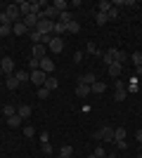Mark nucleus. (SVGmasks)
<instances>
[{"label": "nucleus", "instance_id": "20e7f679", "mask_svg": "<svg viewBox=\"0 0 142 158\" xmlns=\"http://www.w3.org/2000/svg\"><path fill=\"white\" fill-rule=\"evenodd\" d=\"M28 80H31L36 87H43V85H45V80H47V73H43L41 69H38V71H31V78H28Z\"/></svg>", "mask_w": 142, "mask_h": 158}, {"label": "nucleus", "instance_id": "39448f33", "mask_svg": "<svg viewBox=\"0 0 142 158\" xmlns=\"http://www.w3.org/2000/svg\"><path fill=\"white\" fill-rule=\"evenodd\" d=\"M0 69H2V73H5V76H14V59H12V57H2Z\"/></svg>", "mask_w": 142, "mask_h": 158}, {"label": "nucleus", "instance_id": "a211bd4d", "mask_svg": "<svg viewBox=\"0 0 142 158\" xmlns=\"http://www.w3.org/2000/svg\"><path fill=\"white\" fill-rule=\"evenodd\" d=\"M5 85H7V90H17V87H19L21 83H19V80H17V76H7Z\"/></svg>", "mask_w": 142, "mask_h": 158}, {"label": "nucleus", "instance_id": "7c9ffc66", "mask_svg": "<svg viewBox=\"0 0 142 158\" xmlns=\"http://www.w3.org/2000/svg\"><path fill=\"white\" fill-rule=\"evenodd\" d=\"M57 21H59V24H69V21H74V19H71V12H69V10H67V12H62Z\"/></svg>", "mask_w": 142, "mask_h": 158}, {"label": "nucleus", "instance_id": "f3484780", "mask_svg": "<svg viewBox=\"0 0 142 158\" xmlns=\"http://www.w3.org/2000/svg\"><path fill=\"white\" fill-rule=\"evenodd\" d=\"M104 90H107V83H93V87H90V92L93 94H104Z\"/></svg>", "mask_w": 142, "mask_h": 158}, {"label": "nucleus", "instance_id": "1a4fd4ad", "mask_svg": "<svg viewBox=\"0 0 142 158\" xmlns=\"http://www.w3.org/2000/svg\"><path fill=\"white\" fill-rule=\"evenodd\" d=\"M31 57H33V59H43V57H47V47L45 45H31Z\"/></svg>", "mask_w": 142, "mask_h": 158}, {"label": "nucleus", "instance_id": "c85d7f7f", "mask_svg": "<svg viewBox=\"0 0 142 158\" xmlns=\"http://www.w3.org/2000/svg\"><path fill=\"white\" fill-rule=\"evenodd\" d=\"M71 153H74V149H71L69 144H64V146L59 149V156H62V158H71Z\"/></svg>", "mask_w": 142, "mask_h": 158}, {"label": "nucleus", "instance_id": "de8ad7c7", "mask_svg": "<svg viewBox=\"0 0 142 158\" xmlns=\"http://www.w3.org/2000/svg\"><path fill=\"white\" fill-rule=\"evenodd\" d=\"M2 76H5V73H2V69H0V78H2Z\"/></svg>", "mask_w": 142, "mask_h": 158}, {"label": "nucleus", "instance_id": "b1692460", "mask_svg": "<svg viewBox=\"0 0 142 158\" xmlns=\"http://www.w3.org/2000/svg\"><path fill=\"white\" fill-rule=\"evenodd\" d=\"M28 38H31V43H33V45H41V38H43V33H38L33 28V31H28Z\"/></svg>", "mask_w": 142, "mask_h": 158}, {"label": "nucleus", "instance_id": "412c9836", "mask_svg": "<svg viewBox=\"0 0 142 158\" xmlns=\"http://www.w3.org/2000/svg\"><path fill=\"white\" fill-rule=\"evenodd\" d=\"M137 90H140V78L133 76V78L128 80V92H137Z\"/></svg>", "mask_w": 142, "mask_h": 158}, {"label": "nucleus", "instance_id": "3c124183", "mask_svg": "<svg viewBox=\"0 0 142 158\" xmlns=\"http://www.w3.org/2000/svg\"><path fill=\"white\" fill-rule=\"evenodd\" d=\"M137 158H142V153H140V156H137Z\"/></svg>", "mask_w": 142, "mask_h": 158}, {"label": "nucleus", "instance_id": "f257e3e1", "mask_svg": "<svg viewBox=\"0 0 142 158\" xmlns=\"http://www.w3.org/2000/svg\"><path fill=\"white\" fill-rule=\"evenodd\" d=\"M126 97H128V90H126V83L116 78V83H114V99H116V102H126Z\"/></svg>", "mask_w": 142, "mask_h": 158}, {"label": "nucleus", "instance_id": "7ed1b4c3", "mask_svg": "<svg viewBox=\"0 0 142 158\" xmlns=\"http://www.w3.org/2000/svg\"><path fill=\"white\" fill-rule=\"evenodd\" d=\"M5 14H7V17H10V21H12V24H17V21H21V10H19V7H17V2H14V5H7Z\"/></svg>", "mask_w": 142, "mask_h": 158}, {"label": "nucleus", "instance_id": "5fc2aeb1", "mask_svg": "<svg viewBox=\"0 0 142 158\" xmlns=\"http://www.w3.org/2000/svg\"><path fill=\"white\" fill-rule=\"evenodd\" d=\"M126 158H128V156H126Z\"/></svg>", "mask_w": 142, "mask_h": 158}, {"label": "nucleus", "instance_id": "49530a36", "mask_svg": "<svg viewBox=\"0 0 142 158\" xmlns=\"http://www.w3.org/2000/svg\"><path fill=\"white\" fill-rule=\"evenodd\" d=\"M135 76H137V78L142 76V66H137V69H135Z\"/></svg>", "mask_w": 142, "mask_h": 158}, {"label": "nucleus", "instance_id": "473e14b6", "mask_svg": "<svg viewBox=\"0 0 142 158\" xmlns=\"http://www.w3.org/2000/svg\"><path fill=\"white\" fill-rule=\"evenodd\" d=\"M0 26H12V21H10V17L5 14V10L0 12Z\"/></svg>", "mask_w": 142, "mask_h": 158}, {"label": "nucleus", "instance_id": "864d4df0", "mask_svg": "<svg viewBox=\"0 0 142 158\" xmlns=\"http://www.w3.org/2000/svg\"><path fill=\"white\" fill-rule=\"evenodd\" d=\"M104 158H107V156H104Z\"/></svg>", "mask_w": 142, "mask_h": 158}, {"label": "nucleus", "instance_id": "a878e982", "mask_svg": "<svg viewBox=\"0 0 142 158\" xmlns=\"http://www.w3.org/2000/svg\"><path fill=\"white\" fill-rule=\"evenodd\" d=\"M14 113H17V109H14L12 104H5V106H2V116H5V118H10V116H14Z\"/></svg>", "mask_w": 142, "mask_h": 158}, {"label": "nucleus", "instance_id": "0eeeda50", "mask_svg": "<svg viewBox=\"0 0 142 158\" xmlns=\"http://www.w3.org/2000/svg\"><path fill=\"white\" fill-rule=\"evenodd\" d=\"M62 50H64V40L54 35V38H52V43L47 45V52H52V54H59Z\"/></svg>", "mask_w": 142, "mask_h": 158}, {"label": "nucleus", "instance_id": "9d476101", "mask_svg": "<svg viewBox=\"0 0 142 158\" xmlns=\"http://www.w3.org/2000/svg\"><path fill=\"white\" fill-rule=\"evenodd\" d=\"M41 71L47 73V76H52V73H54V64H52L50 57H43V59H41Z\"/></svg>", "mask_w": 142, "mask_h": 158}, {"label": "nucleus", "instance_id": "5701e85b", "mask_svg": "<svg viewBox=\"0 0 142 158\" xmlns=\"http://www.w3.org/2000/svg\"><path fill=\"white\" fill-rule=\"evenodd\" d=\"M52 33L57 35V38H62V33H67V24H59V21H54V28Z\"/></svg>", "mask_w": 142, "mask_h": 158}, {"label": "nucleus", "instance_id": "c756f323", "mask_svg": "<svg viewBox=\"0 0 142 158\" xmlns=\"http://www.w3.org/2000/svg\"><path fill=\"white\" fill-rule=\"evenodd\" d=\"M128 61V52H123V50H118V54H116V64H126Z\"/></svg>", "mask_w": 142, "mask_h": 158}, {"label": "nucleus", "instance_id": "603ef678", "mask_svg": "<svg viewBox=\"0 0 142 158\" xmlns=\"http://www.w3.org/2000/svg\"><path fill=\"white\" fill-rule=\"evenodd\" d=\"M57 158H62V156H57Z\"/></svg>", "mask_w": 142, "mask_h": 158}, {"label": "nucleus", "instance_id": "9b49d317", "mask_svg": "<svg viewBox=\"0 0 142 158\" xmlns=\"http://www.w3.org/2000/svg\"><path fill=\"white\" fill-rule=\"evenodd\" d=\"M116 54H118V50H116V47H109L107 52L102 54V59H104V64H116Z\"/></svg>", "mask_w": 142, "mask_h": 158}, {"label": "nucleus", "instance_id": "dca6fc26", "mask_svg": "<svg viewBox=\"0 0 142 158\" xmlns=\"http://www.w3.org/2000/svg\"><path fill=\"white\" fill-rule=\"evenodd\" d=\"M17 113H19L21 118L26 120V118H31V106L28 104H21V106H17Z\"/></svg>", "mask_w": 142, "mask_h": 158}, {"label": "nucleus", "instance_id": "cd10ccee", "mask_svg": "<svg viewBox=\"0 0 142 158\" xmlns=\"http://www.w3.org/2000/svg\"><path fill=\"white\" fill-rule=\"evenodd\" d=\"M14 76H17V80H19V83H24V80H28V78H31V73H28V71H24V69H19V71L14 73Z\"/></svg>", "mask_w": 142, "mask_h": 158}, {"label": "nucleus", "instance_id": "aec40b11", "mask_svg": "<svg viewBox=\"0 0 142 158\" xmlns=\"http://www.w3.org/2000/svg\"><path fill=\"white\" fill-rule=\"evenodd\" d=\"M78 83H85V85L93 87V83H97V78H95V73H85V76H81V78H78Z\"/></svg>", "mask_w": 142, "mask_h": 158}, {"label": "nucleus", "instance_id": "f704fd0d", "mask_svg": "<svg viewBox=\"0 0 142 158\" xmlns=\"http://www.w3.org/2000/svg\"><path fill=\"white\" fill-rule=\"evenodd\" d=\"M130 61L135 64V69H137V66H142V52H135L133 57H130Z\"/></svg>", "mask_w": 142, "mask_h": 158}, {"label": "nucleus", "instance_id": "2eb2a0df", "mask_svg": "<svg viewBox=\"0 0 142 158\" xmlns=\"http://www.w3.org/2000/svg\"><path fill=\"white\" fill-rule=\"evenodd\" d=\"M107 69H109V76H111V78H118V76H121V71H123L121 64H109Z\"/></svg>", "mask_w": 142, "mask_h": 158}, {"label": "nucleus", "instance_id": "09e8293b", "mask_svg": "<svg viewBox=\"0 0 142 158\" xmlns=\"http://www.w3.org/2000/svg\"><path fill=\"white\" fill-rule=\"evenodd\" d=\"M90 158H97V156H95V153H93V156H90Z\"/></svg>", "mask_w": 142, "mask_h": 158}, {"label": "nucleus", "instance_id": "a19ab883", "mask_svg": "<svg viewBox=\"0 0 142 158\" xmlns=\"http://www.w3.org/2000/svg\"><path fill=\"white\" fill-rule=\"evenodd\" d=\"M47 142H50V135H47V132H41V144H47Z\"/></svg>", "mask_w": 142, "mask_h": 158}, {"label": "nucleus", "instance_id": "8fccbe9b", "mask_svg": "<svg viewBox=\"0 0 142 158\" xmlns=\"http://www.w3.org/2000/svg\"><path fill=\"white\" fill-rule=\"evenodd\" d=\"M140 153H142V144H140Z\"/></svg>", "mask_w": 142, "mask_h": 158}, {"label": "nucleus", "instance_id": "423d86ee", "mask_svg": "<svg viewBox=\"0 0 142 158\" xmlns=\"http://www.w3.org/2000/svg\"><path fill=\"white\" fill-rule=\"evenodd\" d=\"M52 28H54V21H50V19H38V26H36V31L38 33H52Z\"/></svg>", "mask_w": 142, "mask_h": 158}, {"label": "nucleus", "instance_id": "c03bdc74", "mask_svg": "<svg viewBox=\"0 0 142 158\" xmlns=\"http://www.w3.org/2000/svg\"><path fill=\"white\" fill-rule=\"evenodd\" d=\"M116 146H118V149H128V142H114Z\"/></svg>", "mask_w": 142, "mask_h": 158}, {"label": "nucleus", "instance_id": "f03ea898", "mask_svg": "<svg viewBox=\"0 0 142 158\" xmlns=\"http://www.w3.org/2000/svg\"><path fill=\"white\" fill-rule=\"evenodd\" d=\"M95 139H100V142H114V127H100V130L95 132Z\"/></svg>", "mask_w": 142, "mask_h": 158}, {"label": "nucleus", "instance_id": "ea45409f", "mask_svg": "<svg viewBox=\"0 0 142 158\" xmlns=\"http://www.w3.org/2000/svg\"><path fill=\"white\" fill-rule=\"evenodd\" d=\"M24 137H33V127H31V125L24 127Z\"/></svg>", "mask_w": 142, "mask_h": 158}, {"label": "nucleus", "instance_id": "79ce46f5", "mask_svg": "<svg viewBox=\"0 0 142 158\" xmlns=\"http://www.w3.org/2000/svg\"><path fill=\"white\" fill-rule=\"evenodd\" d=\"M43 153H52V144L47 142V144H43Z\"/></svg>", "mask_w": 142, "mask_h": 158}, {"label": "nucleus", "instance_id": "e433bc0d", "mask_svg": "<svg viewBox=\"0 0 142 158\" xmlns=\"http://www.w3.org/2000/svg\"><path fill=\"white\" fill-rule=\"evenodd\" d=\"M95 156H97V158H104V156H107V149H104V146H97V149H95Z\"/></svg>", "mask_w": 142, "mask_h": 158}, {"label": "nucleus", "instance_id": "4468645a", "mask_svg": "<svg viewBox=\"0 0 142 158\" xmlns=\"http://www.w3.org/2000/svg\"><path fill=\"white\" fill-rule=\"evenodd\" d=\"M12 33H14V35H26V33H28V28L24 26L21 21H17V24H12Z\"/></svg>", "mask_w": 142, "mask_h": 158}, {"label": "nucleus", "instance_id": "58836bf2", "mask_svg": "<svg viewBox=\"0 0 142 158\" xmlns=\"http://www.w3.org/2000/svg\"><path fill=\"white\" fill-rule=\"evenodd\" d=\"M10 33H12V26H0V38H5Z\"/></svg>", "mask_w": 142, "mask_h": 158}, {"label": "nucleus", "instance_id": "72a5a7b5", "mask_svg": "<svg viewBox=\"0 0 142 158\" xmlns=\"http://www.w3.org/2000/svg\"><path fill=\"white\" fill-rule=\"evenodd\" d=\"M95 19H97V24H100V26H104V24L109 21V17H107V14H102V12H97V14H95Z\"/></svg>", "mask_w": 142, "mask_h": 158}, {"label": "nucleus", "instance_id": "bb28decb", "mask_svg": "<svg viewBox=\"0 0 142 158\" xmlns=\"http://www.w3.org/2000/svg\"><path fill=\"white\" fill-rule=\"evenodd\" d=\"M81 31V24H78V21H69L67 24V33H78Z\"/></svg>", "mask_w": 142, "mask_h": 158}, {"label": "nucleus", "instance_id": "ddd939ff", "mask_svg": "<svg viewBox=\"0 0 142 158\" xmlns=\"http://www.w3.org/2000/svg\"><path fill=\"white\" fill-rule=\"evenodd\" d=\"M5 120H7V125H10V127H19L21 123H24V118H21L19 113H14V116H10V118H5Z\"/></svg>", "mask_w": 142, "mask_h": 158}, {"label": "nucleus", "instance_id": "37998d69", "mask_svg": "<svg viewBox=\"0 0 142 158\" xmlns=\"http://www.w3.org/2000/svg\"><path fill=\"white\" fill-rule=\"evenodd\" d=\"M74 61H76V64H81V61H83V52H76L74 54Z\"/></svg>", "mask_w": 142, "mask_h": 158}, {"label": "nucleus", "instance_id": "6ab92c4d", "mask_svg": "<svg viewBox=\"0 0 142 158\" xmlns=\"http://www.w3.org/2000/svg\"><path fill=\"white\" fill-rule=\"evenodd\" d=\"M57 85H59V80L54 78V76H47V80H45V85H43V87H47V90L52 92V90H57Z\"/></svg>", "mask_w": 142, "mask_h": 158}, {"label": "nucleus", "instance_id": "6e6552de", "mask_svg": "<svg viewBox=\"0 0 142 158\" xmlns=\"http://www.w3.org/2000/svg\"><path fill=\"white\" fill-rule=\"evenodd\" d=\"M21 24L28 28V31H33L38 26V14H26V17H21Z\"/></svg>", "mask_w": 142, "mask_h": 158}, {"label": "nucleus", "instance_id": "c9c22d12", "mask_svg": "<svg viewBox=\"0 0 142 158\" xmlns=\"http://www.w3.org/2000/svg\"><path fill=\"white\" fill-rule=\"evenodd\" d=\"M50 97V90L47 87H38V99H47Z\"/></svg>", "mask_w": 142, "mask_h": 158}, {"label": "nucleus", "instance_id": "4be33fe9", "mask_svg": "<svg viewBox=\"0 0 142 158\" xmlns=\"http://www.w3.org/2000/svg\"><path fill=\"white\" fill-rule=\"evenodd\" d=\"M52 7H54V10H57V12H67V7H69V2H67V0H54V2H52Z\"/></svg>", "mask_w": 142, "mask_h": 158}, {"label": "nucleus", "instance_id": "393cba45", "mask_svg": "<svg viewBox=\"0 0 142 158\" xmlns=\"http://www.w3.org/2000/svg\"><path fill=\"white\" fill-rule=\"evenodd\" d=\"M114 142H126V130L123 127H116L114 130Z\"/></svg>", "mask_w": 142, "mask_h": 158}, {"label": "nucleus", "instance_id": "f8f14e48", "mask_svg": "<svg viewBox=\"0 0 142 158\" xmlns=\"http://www.w3.org/2000/svg\"><path fill=\"white\" fill-rule=\"evenodd\" d=\"M90 94V85H85V83H78V85H76V97H88Z\"/></svg>", "mask_w": 142, "mask_h": 158}, {"label": "nucleus", "instance_id": "2f4dec72", "mask_svg": "<svg viewBox=\"0 0 142 158\" xmlns=\"http://www.w3.org/2000/svg\"><path fill=\"white\" fill-rule=\"evenodd\" d=\"M109 7H111V2H107V0H102L100 5H97V12H102V14H107V12H109Z\"/></svg>", "mask_w": 142, "mask_h": 158}, {"label": "nucleus", "instance_id": "a18cd8bd", "mask_svg": "<svg viewBox=\"0 0 142 158\" xmlns=\"http://www.w3.org/2000/svg\"><path fill=\"white\" fill-rule=\"evenodd\" d=\"M135 137H137V139H140V144H142V127H140V130H137V132H135Z\"/></svg>", "mask_w": 142, "mask_h": 158}, {"label": "nucleus", "instance_id": "4c0bfd02", "mask_svg": "<svg viewBox=\"0 0 142 158\" xmlns=\"http://www.w3.org/2000/svg\"><path fill=\"white\" fill-rule=\"evenodd\" d=\"M107 17H109V19H116V17H118V10L111 5V7H109V12H107Z\"/></svg>", "mask_w": 142, "mask_h": 158}]
</instances>
